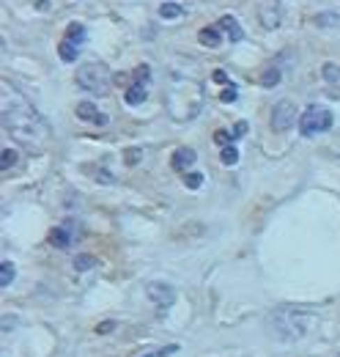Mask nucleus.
Listing matches in <instances>:
<instances>
[{"label": "nucleus", "mask_w": 340, "mask_h": 357, "mask_svg": "<svg viewBox=\"0 0 340 357\" xmlns=\"http://www.w3.org/2000/svg\"><path fill=\"white\" fill-rule=\"evenodd\" d=\"M0 116H3V127L20 146H25L33 154L47 151L52 140V127L11 83H3V113Z\"/></svg>", "instance_id": "f257e3e1"}, {"label": "nucleus", "mask_w": 340, "mask_h": 357, "mask_svg": "<svg viewBox=\"0 0 340 357\" xmlns=\"http://www.w3.org/2000/svg\"><path fill=\"white\" fill-rule=\"evenodd\" d=\"M165 107L173 121H192L203 110V86L192 77H173L165 91Z\"/></svg>", "instance_id": "f03ea898"}, {"label": "nucleus", "mask_w": 340, "mask_h": 357, "mask_svg": "<svg viewBox=\"0 0 340 357\" xmlns=\"http://www.w3.org/2000/svg\"><path fill=\"white\" fill-rule=\"evenodd\" d=\"M313 324H316V316L310 311H304V308H297V305H286V308H277L272 313V327L286 341L302 338L304 333H310Z\"/></svg>", "instance_id": "7ed1b4c3"}, {"label": "nucleus", "mask_w": 340, "mask_h": 357, "mask_svg": "<svg viewBox=\"0 0 340 357\" xmlns=\"http://www.w3.org/2000/svg\"><path fill=\"white\" fill-rule=\"evenodd\" d=\"M77 86L88 93H93V96H105L110 86H113V75H110V69L102 63V61H88L83 63L80 69H77Z\"/></svg>", "instance_id": "20e7f679"}, {"label": "nucleus", "mask_w": 340, "mask_h": 357, "mask_svg": "<svg viewBox=\"0 0 340 357\" xmlns=\"http://www.w3.org/2000/svg\"><path fill=\"white\" fill-rule=\"evenodd\" d=\"M332 113L324 107V105H310L302 116H299V132L302 137H313V135H321L327 130H332Z\"/></svg>", "instance_id": "39448f33"}, {"label": "nucleus", "mask_w": 340, "mask_h": 357, "mask_svg": "<svg viewBox=\"0 0 340 357\" xmlns=\"http://www.w3.org/2000/svg\"><path fill=\"white\" fill-rule=\"evenodd\" d=\"M294 121H297V105L291 99H280L272 107V130L275 132H286V130H291Z\"/></svg>", "instance_id": "423d86ee"}, {"label": "nucleus", "mask_w": 340, "mask_h": 357, "mask_svg": "<svg viewBox=\"0 0 340 357\" xmlns=\"http://www.w3.org/2000/svg\"><path fill=\"white\" fill-rule=\"evenodd\" d=\"M148 80H151V69L143 63L137 72H134V83L129 86L127 91V105H143L146 102V96H148Z\"/></svg>", "instance_id": "0eeeda50"}, {"label": "nucleus", "mask_w": 340, "mask_h": 357, "mask_svg": "<svg viewBox=\"0 0 340 357\" xmlns=\"http://www.w3.org/2000/svg\"><path fill=\"white\" fill-rule=\"evenodd\" d=\"M146 294L160 308H168V305H173V300H176V289L168 286V283H148L146 286Z\"/></svg>", "instance_id": "6e6552de"}, {"label": "nucleus", "mask_w": 340, "mask_h": 357, "mask_svg": "<svg viewBox=\"0 0 340 357\" xmlns=\"http://www.w3.org/2000/svg\"><path fill=\"white\" fill-rule=\"evenodd\" d=\"M195 160H198V154H195L190 146L176 149V151H173V157H170V162H173V168H176L178 174H187V171L195 165Z\"/></svg>", "instance_id": "1a4fd4ad"}, {"label": "nucleus", "mask_w": 340, "mask_h": 357, "mask_svg": "<svg viewBox=\"0 0 340 357\" xmlns=\"http://www.w3.org/2000/svg\"><path fill=\"white\" fill-rule=\"evenodd\" d=\"M77 119L91 121V124H96V127H105V124H107V116H105L93 102H80V105H77Z\"/></svg>", "instance_id": "9d476101"}, {"label": "nucleus", "mask_w": 340, "mask_h": 357, "mask_svg": "<svg viewBox=\"0 0 340 357\" xmlns=\"http://www.w3.org/2000/svg\"><path fill=\"white\" fill-rule=\"evenodd\" d=\"M219 28H222V33H225L231 42H242V39H245L242 25H239V22H236V17H231V14H225V17L219 20Z\"/></svg>", "instance_id": "9b49d317"}, {"label": "nucleus", "mask_w": 340, "mask_h": 357, "mask_svg": "<svg viewBox=\"0 0 340 357\" xmlns=\"http://www.w3.org/2000/svg\"><path fill=\"white\" fill-rule=\"evenodd\" d=\"M280 17H283V11L277 8V0H272V14H269V3H263V8H261V25L263 28L275 31L280 25Z\"/></svg>", "instance_id": "f8f14e48"}, {"label": "nucleus", "mask_w": 340, "mask_h": 357, "mask_svg": "<svg viewBox=\"0 0 340 357\" xmlns=\"http://www.w3.org/2000/svg\"><path fill=\"white\" fill-rule=\"evenodd\" d=\"M49 245L52 248H69L72 245V228L69 225H58L49 231Z\"/></svg>", "instance_id": "ddd939ff"}, {"label": "nucleus", "mask_w": 340, "mask_h": 357, "mask_svg": "<svg viewBox=\"0 0 340 357\" xmlns=\"http://www.w3.org/2000/svg\"><path fill=\"white\" fill-rule=\"evenodd\" d=\"M198 42L203 47H219V42H222V31H217L214 25H209V28H203L201 33H198Z\"/></svg>", "instance_id": "4468645a"}, {"label": "nucleus", "mask_w": 340, "mask_h": 357, "mask_svg": "<svg viewBox=\"0 0 340 357\" xmlns=\"http://www.w3.org/2000/svg\"><path fill=\"white\" fill-rule=\"evenodd\" d=\"M58 52H61V61L63 63H72V61H77V55H80V47L72 45V42H61V47H58Z\"/></svg>", "instance_id": "2eb2a0df"}, {"label": "nucleus", "mask_w": 340, "mask_h": 357, "mask_svg": "<svg viewBox=\"0 0 340 357\" xmlns=\"http://www.w3.org/2000/svg\"><path fill=\"white\" fill-rule=\"evenodd\" d=\"M66 42H72V45H83L85 42V28L80 22H72L69 28H66Z\"/></svg>", "instance_id": "dca6fc26"}, {"label": "nucleus", "mask_w": 340, "mask_h": 357, "mask_svg": "<svg viewBox=\"0 0 340 357\" xmlns=\"http://www.w3.org/2000/svg\"><path fill=\"white\" fill-rule=\"evenodd\" d=\"M14 275H17V267H14L11 261H3V264H0V289L11 286V283H14Z\"/></svg>", "instance_id": "f3484780"}, {"label": "nucleus", "mask_w": 340, "mask_h": 357, "mask_svg": "<svg viewBox=\"0 0 340 357\" xmlns=\"http://www.w3.org/2000/svg\"><path fill=\"white\" fill-rule=\"evenodd\" d=\"M160 17H162V20H176V17H181V6H178V3H165V6H160Z\"/></svg>", "instance_id": "a211bd4d"}, {"label": "nucleus", "mask_w": 340, "mask_h": 357, "mask_svg": "<svg viewBox=\"0 0 340 357\" xmlns=\"http://www.w3.org/2000/svg\"><path fill=\"white\" fill-rule=\"evenodd\" d=\"M219 160H222L225 165H236V162H239V151H236V146H225L222 154H219Z\"/></svg>", "instance_id": "6ab92c4d"}, {"label": "nucleus", "mask_w": 340, "mask_h": 357, "mask_svg": "<svg viewBox=\"0 0 340 357\" xmlns=\"http://www.w3.org/2000/svg\"><path fill=\"white\" fill-rule=\"evenodd\" d=\"M14 162H17V151H14V149H3V157H0V168H3V174H6L8 168H14Z\"/></svg>", "instance_id": "aec40b11"}, {"label": "nucleus", "mask_w": 340, "mask_h": 357, "mask_svg": "<svg viewBox=\"0 0 340 357\" xmlns=\"http://www.w3.org/2000/svg\"><path fill=\"white\" fill-rule=\"evenodd\" d=\"M261 83H263L266 89H275V86L280 83V69H269V72H263V77H261Z\"/></svg>", "instance_id": "412c9836"}, {"label": "nucleus", "mask_w": 340, "mask_h": 357, "mask_svg": "<svg viewBox=\"0 0 340 357\" xmlns=\"http://www.w3.org/2000/svg\"><path fill=\"white\" fill-rule=\"evenodd\" d=\"M93 264H96V259H93V256H77V259H75V269H77V272L91 269Z\"/></svg>", "instance_id": "4be33fe9"}, {"label": "nucleus", "mask_w": 340, "mask_h": 357, "mask_svg": "<svg viewBox=\"0 0 340 357\" xmlns=\"http://www.w3.org/2000/svg\"><path fill=\"white\" fill-rule=\"evenodd\" d=\"M233 137H236L233 132H222V130H219V132H214V140H217L222 149H225V146H233Z\"/></svg>", "instance_id": "5701e85b"}, {"label": "nucleus", "mask_w": 340, "mask_h": 357, "mask_svg": "<svg viewBox=\"0 0 340 357\" xmlns=\"http://www.w3.org/2000/svg\"><path fill=\"white\" fill-rule=\"evenodd\" d=\"M324 77H327L330 83H338V80H340V69H338V66H332V63H327V66H324Z\"/></svg>", "instance_id": "b1692460"}, {"label": "nucleus", "mask_w": 340, "mask_h": 357, "mask_svg": "<svg viewBox=\"0 0 340 357\" xmlns=\"http://www.w3.org/2000/svg\"><path fill=\"white\" fill-rule=\"evenodd\" d=\"M184 181H187V187H190V190H198V187L203 184V174H187Z\"/></svg>", "instance_id": "393cba45"}, {"label": "nucleus", "mask_w": 340, "mask_h": 357, "mask_svg": "<svg viewBox=\"0 0 340 357\" xmlns=\"http://www.w3.org/2000/svg\"><path fill=\"white\" fill-rule=\"evenodd\" d=\"M219 99H222V102H236V86H228V91H222Z\"/></svg>", "instance_id": "a878e982"}, {"label": "nucleus", "mask_w": 340, "mask_h": 357, "mask_svg": "<svg viewBox=\"0 0 340 357\" xmlns=\"http://www.w3.org/2000/svg\"><path fill=\"white\" fill-rule=\"evenodd\" d=\"M214 80H217V83H225V86H233V83L228 80V75H225L222 69H217V72H214Z\"/></svg>", "instance_id": "bb28decb"}, {"label": "nucleus", "mask_w": 340, "mask_h": 357, "mask_svg": "<svg viewBox=\"0 0 340 357\" xmlns=\"http://www.w3.org/2000/svg\"><path fill=\"white\" fill-rule=\"evenodd\" d=\"M318 22H321V25H327V22H338V17H318Z\"/></svg>", "instance_id": "cd10ccee"}, {"label": "nucleus", "mask_w": 340, "mask_h": 357, "mask_svg": "<svg viewBox=\"0 0 340 357\" xmlns=\"http://www.w3.org/2000/svg\"><path fill=\"white\" fill-rule=\"evenodd\" d=\"M146 357H160V352H154V355H146Z\"/></svg>", "instance_id": "c85d7f7f"}, {"label": "nucleus", "mask_w": 340, "mask_h": 357, "mask_svg": "<svg viewBox=\"0 0 340 357\" xmlns=\"http://www.w3.org/2000/svg\"><path fill=\"white\" fill-rule=\"evenodd\" d=\"M338 357H340V355H338Z\"/></svg>", "instance_id": "c756f323"}]
</instances>
